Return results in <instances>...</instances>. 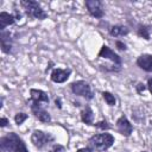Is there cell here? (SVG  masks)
I'll list each match as a JSON object with an SVG mask.
<instances>
[{
	"label": "cell",
	"instance_id": "603a6c76",
	"mask_svg": "<svg viewBox=\"0 0 152 152\" xmlns=\"http://www.w3.org/2000/svg\"><path fill=\"white\" fill-rule=\"evenodd\" d=\"M115 46H116V49L120 50V51H126V50H127L126 44L122 43L121 40H116V42H115Z\"/></svg>",
	"mask_w": 152,
	"mask_h": 152
},
{
	"label": "cell",
	"instance_id": "8992f818",
	"mask_svg": "<svg viewBox=\"0 0 152 152\" xmlns=\"http://www.w3.org/2000/svg\"><path fill=\"white\" fill-rule=\"evenodd\" d=\"M30 103V108L32 114L34 115L36 119H38L40 122L44 124H49L51 121V115L49 114V112H46L43 107V104H38V103H33L31 101H27Z\"/></svg>",
	"mask_w": 152,
	"mask_h": 152
},
{
	"label": "cell",
	"instance_id": "cb8c5ba5",
	"mask_svg": "<svg viewBox=\"0 0 152 152\" xmlns=\"http://www.w3.org/2000/svg\"><path fill=\"white\" fill-rule=\"evenodd\" d=\"M146 88H147V86H145V84H142V83H138V84L135 86V89H137V93H138V94H141L142 91H145Z\"/></svg>",
	"mask_w": 152,
	"mask_h": 152
},
{
	"label": "cell",
	"instance_id": "4fadbf2b",
	"mask_svg": "<svg viewBox=\"0 0 152 152\" xmlns=\"http://www.w3.org/2000/svg\"><path fill=\"white\" fill-rule=\"evenodd\" d=\"M0 40H1V51L4 53H11L12 52V39H11L10 32L1 31Z\"/></svg>",
	"mask_w": 152,
	"mask_h": 152
},
{
	"label": "cell",
	"instance_id": "e0dca14e",
	"mask_svg": "<svg viewBox=\"0 0 152 152\" xmlns=\"http://www.w3.org/2000/svg\"><path fill=\"white\" fill-rule=\"evenodd\" d=\"M150 32H151V27L148 25H139L138 26V30H137L138 36L144 38V39H146V40H148L150 37H151Z\"/></svg>",
	"mask_w": 152,
	"mask_h": 152
},
{
	"label": "cell",
	"instance_id": "3957f363",
	"mask_svg": "<svg viewBox=\"0 0 152 152\" xmlns=\"http://www.w3.org/2000/svg\"><path fill=\"white\" fill-rule=\"evenodd\" d=\"M20 6L23 7L25 13L30 18L43 20V19H45L48 17V13L40 7L38 1H34V0H21L20 1Z\"/></svg>",
	"mask_w": 152,
	"mask_h": 152
},
{
	"label": "cell",
	"instance_id": "4316f807",
	"mask_svg": "<svg viewBox=\"0 0 152 152\" xmlns=\"http://www.w3.org/2000/svg\"><path fill=\"white\" fill-rule=\"evenodd\" d=\"M55 104L58 109H62V101H61V97H56L55 99Z\"/></svg>",
	"mask_w": 152,
	"mask_h": 152
},
{
	"label": "cell",
	"instance_id": "484cf974",
	"mask_svg": "<svg viewBox=\"0 0 152 152\" xmlns=\"http://www.w3.org/2000/svg\"><path fill=\"white\" fill-rule=\"evenodd\" d=\"M76 152H94V150H93L90 146H87V147H82V148H78Z\"/></svg>",
	"mask_w": 152,
	"mask_h": 152
},
{
	"label": "cell",
	"instance_id": "7c38bea8",
	"mask_svg": "<svg viewBox=\"0 0 152 152\" xmlns=\"http://www.w3.org/2000/svg\"><path fill=\"white\" fill-rule=\"evenodd\" d=\"M137 65L140 69H142L144 71L152 72V55H150V53L140 55L137 58Z\"/></svg>",
	"mask_w": 152,
	"mask_h": 152
},
{
	"label": "cell",
	"instance_id": "277c9868",
	"mask_svg": "<svg viewBox=\"0 0 152 152\" xmlns=\"http://www.w3.org/2000/svg\"><path fill=\"white\" fill-rule=\"evenodd\" d=\"M70 89H71L72 94H75L76 96L84 97L86 100H93V97H94V93H93L89 83L83 80L72 82L70 84Z\"/></svg>",
	"mask_w": 152,
	"mask_h": 152
},
{
	"label": "cell",
	"instance_id": "7a4b0ae2",
	"mask_svg": "<svg viewBox=\"0 0 152 152\" xmlns=\"http://www.w3.org/2000/svg\"><path fill=\"white\" fill-rule=\"evenodd\" d=\"M114 141H115L114 137L107 132L94 134L88 139L89 146L94 151H97V152H106L108 148H110L113 146Z\"/></svg>",
	"mask_w": 152,
	"mask_h": 152
},
{
	"label": "cell",
	"instance_id": "30bf717a",
	"mask_svg": "<svg viewBox=\"0 0 152 152\" xmlns=\"http://www.w3.org/2000/svg\"><path fill=\"white\" fill-rule=\"evenodd\" d=\"M71 74V69L70 68H66V69H61V68H56L52 70L51 72V81L55 82V83H64L69 76Z\"/></svg>",
	"mask_w": 152,
	"mask_h": 152
},
{
	"label": "cell",
	"instance_id": "8fae6325",
	"mask_svg": "<svg viewBox=\"0 0 152 152\" xmlns=\"http://www.w3.org/2000/svg\"><path fill=\"white\" fill-rule=\"evenodd\" d=\"M30 100L33 103H38V104H43V103H49V96L45 91L40 90V89H30Z\"/></svg>",
	"mask_w": 152,
	"mask_h": 152
},
{
	"label": "cell",
	"instance_id": "44dd1931",
	"mask_svg": "<svg viewBox=\"0 0 152 152\" xmlns=\"http://www.w3.org/2000/svg\"><path fill=\"white\" fill-rule=\"evenodd\" d=\"M101 69H103L104 71H110V72H119L121 70V66L120 65H100Z\"/></svg>",
	"mask_w": 152,
	"mask_h": 152
},
{
	"label": "cell",
	"instance_id": "d6986e66",
	"mask_svg": "<svg viewBox=\"0 0 152 152\" xmlns=\"http://www.w3.org/2000/svg\"><path fill=\"white\" fill-rule=\"evenodd\" d=\"M27 118H28V114H26V113H24V112H19V113H17V114L14 115V122L19 126V125H21Z\"/></svg>",
	"mask_w": 152,
	"mask_h": 152
},
{
	"label": "cell",
	"instance_id": "d4e9b609",
	"mask_svg": "<svg viewBox=\"0 0 152 152\" xmlns=\"http://www.w3.org/2000/svg\"><path fill=\"white\" fill-rule=\"evenodd\" d=\"M7 125H8V119L5 118V116H2V118L0 119V127L4 128V127H6Z\"/></svg>",
	"mask_w": 152,
	"mask_h": 152
},
{
	"label": "cell",
	"instance_id": "ac0fdd59",
	"mask_svg": "<svg viewBox=\"0 0 152 152\" xmlns=\"http://www.w3.org/2000/svg\"><path fill=\"white\" fill-rule=\"evenodd\" d=\"M102 97H103V100L106 101V103H107L108 106L113 107V106L116 104V99H115V96H114L112 93H109V91H103V93H102Z\"/></svg>",
	"mask_w": 152,
	"mask_h": 152
},
{
	"label": "cell",
	"instance_id": "7402d4cb",
	"mask_svg": "<svg viewBox=\"0 0 152 152\" xmlns=\"http://www.w3.org/2000/svg\"><path fill=\"white\" fill-rule=\"evenodd\" d=\"M49 152H65V147L63 145H59V144H55Z\"/></svg>",
	"mask_w": 152,
	"mask_h": 152
},
{
	"label": "cell",
	"instance_id": "9a60e30c",
	"mask_svg": "<svg viewBox=\"0 0 152 152\" xmlns=\"http://www.w3.org/2000/svg\"><path fill=\"white\" fill-rule=\"evenodd\" d=\"M129 33V28L124 25H114L109 27V34L112 37H124Z\"/></svg>",
	"mask_w": 152,
	"mask_h": 152
},
{
	"label": "cell",
	"instance_id": "83f0119b",
	"mask_svg": "<svg viewBox=\"0 0 152 152\" xmlns=\"http://www.w3.org/2000/svg\"><path fill=\"white\" fill-rule=\"evenodd\" d=\"M147 89L150 90V93L152 95V78H148L147 80Z\"/></svg>",
	"mask_w": 152,
	"mask_h": 152
},
{
	"label": "cell",
	"instance_id": "ffe728a7",
	"mask_svg": "<svg viewBox=\"0 0 152 152\" xmlns=\"http://www.w3.org/2000/svg\"><path fill=\"white\" fill-rule=\"evenodd\" d=\"M94 126L96 127V128H99V129H101V131H108L109 128H110V126H109V124H108V121L107 120H101V121H99V122H96V124H94Z\"/></svg>",
	"mask_w": 152,
	"mask_h": 152
},
{
	"label": "cell",
	"instance_id": "9c48e42d",
	"mask_svg": "<svg viewBox=\"0 0 152 152\" xmlns=\"http://www.w3.org/2000/svg\"><path fill=\"white\" fill-rule=\"evenodd\" d=\"M116 129L121 135L129 137L132 134V132H133V126H132V124L128 121V119L125 115H121L116 120Z\"/></svg>",
	"mask_w": 152,
	"mask_h": 152
},
{
	"label": "cell",
	"instance_id": "5b68a950",
	"mask_svg": "<svg viewBox=\"0 0 152 152\" xmlns=\"http://www.w3.org/2000/svg\"><path fill=\"white\" fill-rule=\"evenodd\" d=\"M55 140L53 135H51L50 133H46V132H43L40 129H36L33 131L32 135H31V142L33 144L34 147L37 148H43L44 146L49 145L50 142H52Z\"/></svg>",
	"mask_w": 152,
	"mask_h": 152
},
{
	"label": "cell",
	"instance_id": "5bb4252c",
	"mask_svg": "<svg viewBox=\"0 0 152 152\" xmlns=\"http://www.w3.org/2000/svg\"><path fill=\"white\" fill-rule=\"evenodd\" d=\"M15 17L14 14H10L7 12H1L0 13V31H5V28L10 25H13L15 23Z\"/></svg>",
	"mask_w": 152,
	"mask_h": 152
},
{
	"label": "cell",
	"instance_id": "ba28073f",
	"mask_svg": "<svg viewBox=\"0 0 152 152\" xmlns=\"http://www.w3.org/2000/svg\"><path fill=\"white\" fill-rule=\"evenodd\" d=\"M97 57L108 59V61L113 62V64H115V65H120V66H121V64H122L121 57H120L116 52H114V51H113L109 46H107V45H102V48L100 49V51H99V53H97Z\"/></svg>",
	"mask_w": 152,
	"mask_h": 152
},
{
	"label": "cell",
	"instance_id": "2e32d148",
	"mask_svg": "<svg viewBox=\"0 0 152 152\" xmlns=\"http://www.w3.org/2000/svg\"><path fill=\"white\" fill-rule=\"evenodd\" d=\"M81 120L86 125H94V112L89 106H86L81 112Z\"/></svg>",
	"mask_w": 152,
	"mask_h": 152
},
{
	"label": "cell",
	"instance_id": "f1b7e54d",
	"mask_svg": "<svg viewBox=\"0 0 152 152\" xmlns=\"http://www.w3.org/2000/svg\"><path fill=\"white\" fill-rule=\"evenodd\" d=\"M141 152H146V151H141Z\"/></svg>",
	"mask_w": 152,
	"mask_h": 152
},
{
	"label": "cell",
	"instance_id": "52a82bcc",
	"mask_svg": "<svg viewBox=\"0 0 152 152\" xmlns=\"http://www.w3.org/2000/svg\"><path fill=\"white\" fill-rule=\"evenodd\" d=\"M86 7L88 10V13L94 17V18H103L104 15V11H103V6H102V1L100 0H87L86 1Z\"/></svg>",
	"mask_w": 152,
	"mask_h": 152
},
{
	"label": "cell",
	"instance_id": "6da1fadb",
	"mask_svg": "<svg viewBox=\"0 0 152 152\" xmlns=\"http://www.w3.org/2000/svg\"><path fill=\"white\" fill-rule=\"evenodd\" d=\"M1 152H28L24 140L14 132H10L0 138Z\"/></svg>",
	"mask_w": 152,
	"mask_h": 152
}]
</instances>
